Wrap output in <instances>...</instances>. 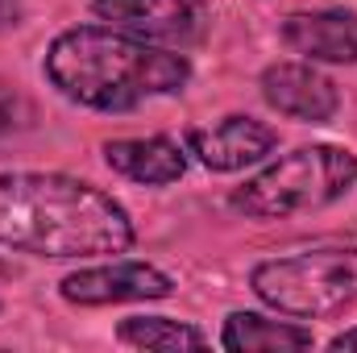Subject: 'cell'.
I'll return each mask as SVG.
<instances>
[{"mask_svg": "<svg viewBox=\"0 0 357 353\" xmlns=\"http://www.w3.org/2000/svg\"><path fill=\"white\" fill-rule=\"evenodd\" d=\"M262 96H266L270 108H278L282 117H295L303 125L333 121L337 104H341L333 80H324L307 63H274V67H266L262 71Z\"/></svg>", "mask_w": 357, "mask_h": 353, "instance_id": "8", "label": "cell"}, {"mask_svg": "<svg viewBox=\"0 0 357 353\" xmlns=\"http://www.w3.org/2000/svg\"><path fill=\"white\" fill-rule=\"evenodd\" d=\"M67 303L79 308H104V303H133V299H167L175 283L146 262H112V266H91L75 270L59 283Z\"/></svg>", "mask_w": 357, "mask_h": 353, "instance_id": "6", "label": "cell"}, {"mask_svg": "<svg viewBox=\"0 0 357 353\" xmlns=\"http://www.w3.org/2000/svg\"><path fill=\"white\" fill-rule=\"evenodd\" d=\"M116 337L137 350H204L208 345V337L199 329L167 320V316H129V320H121Z\"/></svg>", "mask_w": 357, "mask_h": 353, "instance_id": "12", "label": "cell"}, {"mask_svg": "<svg viewBox=\"0 0 357 353\" xmlns=\"http://www.w3.org/2000/svg\"><path fill=\"white\" fill-rule=\"evenodd\" d=\"M282 42L312 63H357V13L316 8L282 21Z\"/></svg>", "mask_w": 357, "mask_h": 353, "instance_id": "9", "label": "cell"}, {"mask_svg": "<svg viewBox=\"0 0 357 353\" xmlns=\"http://www.w3.org/2000/svg\"><path fill=\"white\" fill-rule=\"evenodd\" d=\"M220 345L233 353H282V350H312L316 337L312 329L287 324V320H266L258 312H233L225 320Z\"/></svg>", "mask_w": 357, "mask_h": 353, "instance_id": "11", "label": "cell"}, {"mask_svg": "<svg viewBox=\"0 0 357 353\" xmlns=\"http://www.w3.org/2000/svg\"><path fill=\"white\" fill-rule=\"evenodd\" d=\"M328 350H357V329H345L328 341Z\"/></svg>", "mask_w": 357, "mask_h": 353, "instance_id": "14", "label": "cell"}, {"mask_svg": "<svg viewBox=\"0 0 357 353\" xmlns=\"http://www.w3.org/2000/svg\"><path fill=\"white\" fill-rule=\"evenodd\" d=\"M104 163L116 175L146 183V187H167V183L183 179V171H187V154L171 137H121V142H108Z\"/></svg>", "mask_w": 357, "mask_h": 353, "instance_id": "10", "label": "cell"}, {"mask_svg": "<svg viewBox=\"0 0 357 353\" xmlns=\"http://www.w3.org/2000/svg\"><path fill=\"white\" fill-rule=\"evenodd\" d=\"M254 291L274 312L320 320L357 303V250H307L254 266Z\"/></svg>", "mask_w": 357, "mask_h": 353, "instance_id": "4", "label": "cell"}, {"mask_svg": "<svg viewBox=\"0 0 357 353\" xmlns=\"http://www.w3.org/2000/svg\"><path fill=\"white\" fill-rule=\"evenodd\" d=\"M274 129L254 121V117H225L220 125L212 129H191L187 137V150L208 167V171H245L254 163H262L270 150H274Z\"/></svg>", "mask_w": 357, "mask_h": 353, "instance_id": "7", "label": "cell"}, {"mask_svg": "<svg viewBox=\"0 0 357 353\" xmlns=\"http://www.w3.org/2000/svg\"><path fill=\"white\" fill-rule=\"evenodd\" d=\"M91 13L142 42L187 46L204 33V0H91Z\"/></svg>", "mask_w": 357, "mask_h": 353, "instance_id": "5", "label": "cell"}, {"mask_svg": "<svg viewBox=\"0 0 357 353\" xmlns=\"http://www.w3.org/2000/svg\"><path fill=\"white\" fill-rule=\"evenodd\" d=\"M46 75L67 100L84 108L129 112L154 96L183 91L191 80V63L112 25H79L50 42Z\"/></svg>", "mask_w": 357, "mask_h": 353, "instance_id": "2", "label": "cell"}, {"mask_svg": "<svg viewBox=\"0 0 357 353\" xmlns=\"http://www.w3.org/2000/svg\"><path fill=\"white\" fill-rule=\"evenodd\" d=\"M0 246L33 258L125 254L133 246V220L84 179L0 171Z\"/></svg>", "mask_w": 357, "mask_h": 353, "instance_id": "1", "label": "cell"}, {"mask_svg": "<svg viewBox=\"0 0 357 353\" xmlns=\"http://www.w3.org/2000/svg\"><path fill=\"white\" fill-rule=\"evenodd\" d=\"M21 21V0H0V29H13Z\"/></svg>", "mask_w": 357, "mask_h": 353, "instance_id": "13", "label": "cell"}, {"mask_svg": "<svg viewBox=\"0 0 357 353\" xmlns=\"http://www.w3.org/2000/svg\"><path fill=\"white\" fill-rule=\"evenodd\" d=\"M357 183V154L341 146H299L233 191V208L258 220L316 212Z\"/></svg>", "mask_w": 357, "mask_h": 353, "instance_id": "3", "label": "cell"}]
</instances>
